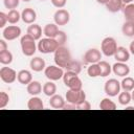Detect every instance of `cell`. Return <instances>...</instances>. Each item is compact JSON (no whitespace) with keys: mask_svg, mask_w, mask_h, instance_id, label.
Returning <instances> with one entry per match:
<instances>
[{"mask_svg":"<svg viewBox=\"0 0 134 134\" xmlns=\"http://www.w3.org/2000/svg\"><path fill=\"white\" fill-rule=\"evenodd\" d=\"M126 109H127V110H134V107H132V106H129V107H127Z\"/></svg>","mask_w":134,"mask_h":134,"instance_id":"cell-45","label":"cell"},{"mask_svg":"<svg viewBox=\"0 0 134 134\" xmlns=\"http://www.w3.org/2000/svg\"><path fill=\"white\" fill-rule=\"evenodd\" d=\"M45 76L49 81H59L60 79H63L64 71L63 68L58 65H50L44 69Z\"/></svg>","mask_w":134,"mask_h":134,"instance_id":"cell-7","label":"cell"},{"mask_svg":"<svg viewBox=\"0 0 134 134\" xmlns=\"http://www.w3.org/2000/svg\"><path fill=\"white\" fill-rule=\"evenodd\" d=\"M40 1H45V0H40Z\"/></svg>","mask_w":134,"mask_h":134,"instance_id":"cell-48","label":"cell"},{"mask_svg":"<svg viewBox=\"0 0 134 134\" xmlns=\"http://www.w3.org/2000/svg\"><path fill=\"white\" fill-rule=\"evenodd\" d=\"M13 62V53L9 50L0 52V63L3 65H9Z\"/></svg>","mask_w":134,"mask_h":134,"instance_id":"cell-32","label":"cell"},{"mask_svg":"<svg viewBox=\"0 0 134 134\" xmlns=\"http://www.w3.org/2000/svg\"><path fill=\"white\" fill-rule=\"evenodd\" d=\"M76 109H82V110H89V109H91V105H90V103H89V102H87V100H84L83 103H81V104L76 105Z\"/></svg>","mask_w":134,"mask_h":134,"instance_id":"cell-39","label":"cell"},{"mask_svg":"<svg viewBox=\"0 0 134 134\" xmlns=\"http://www.w3.org/2000/svg\"><path fill=\"white\" fill-rule=\"evenodd\" d=\"M131 100H132V96H131L130 91L124 90V92H120V93L118 94V102H119L120 105L127 106Z\"/></svg>","mask_w":134,"mask_h":134,"instance_id":"cell-31","label":"cell"},{"mask_svg":"<svg viewBox=\"0 0 134 134\" xmlns=\"http://www.w3.org/2000/svg\"><path fill=\"white\" fill-rule=\"evenodd\" d=\"M6 22H8L7 21V14H4V13H0V27L2 28V27H4L5 26V24H6Z\"/></svg>","mask_w":134,"mask_h":134,"instance_id":"cell-40","label":"cell"},{"mask_svg":"<svg viewBox=\"0 0 134 134\" xmlns=\"http://www.w3.org/2000/svg\"><path fill=\"white\" fill-rule=\"evenodd\" d=\"M49 106L53 109H63L65 106V99L63 98V96L54 94V95L50 96Z\"/></svg>","mask_w":134,"mask_h":134,"instance_id":"cell-20","label":"cell"},{"mask_svg":"<svg viewBox=\"0 0 134 134\" xmlns=\"http://www.w3.org/2000/svg\"><path fill=\"white\" fill-rule=\"evenodd\" d=\"M120 83L115 80V79H110L106 82L105 84V87H104V90H105V93L108 95V96H116L117 94H119V91H120Z\"/></svg>","mask_w":134,"mask_h":134,"instance_id":"cell-8","label":"cell"},{"mask_svg":"<svg viewBox=\"0 0 134 134\" xmlns=\"http://www.w3.org/2000/svg\"><path fill=\"white\" fill-rule=\"evenodd\" d=\"M122 1V3H124V5H127V4H130L133 0H121Z\"/></svg>","mask_w":134,"mask_h":134,"instance_id":"cell-44","label":"cell"},{"mask_svg":"<svg viewBox=\"0 0 134 134\" xmlns=\"http://www.w3.org/2000/svg\"><path fill=\"white\" fill-rule=\"evenodd\" d=\"M57 92V86L55 84L53 83V81H49V82H46L44 85H43V93L46 95V96H52L54 95Z\"/></svg>","mask_w":134,"mask_h":134,"instance_id":"cell-24","label":"cell"},{"mask_svg":"<svg viewBox=\"0 0 134 134\" xmlns=\"http://www.w3.org/2000/svg\"><path fill=\"white\" fill-rule=\"evenodd\" d=\"M113 57H114V59L117 62H124V63H126L130 59V51L127 48H125L122 46H119V47H117L116 52H115V54Z\"/></svg>","mask_w":134,"mask_h":134,"instance_id":"cell-15","label":"cell"},{"mask_svg":"<svg viewBox=\"0 0 134 134\" xmlns=\"http://www.w3.org/2000/svg\"><path fill=\"white\" fill-rule=\"evenodd\" d=\"M130 52L132 54H134V41L131 42V44H130Z\"/></svg>","mask_w":134,"mask_h":134,"instance_id":"cell-42","label":"cell"},{"mask_svg":"<svg viewBox=\"0 0 134 134\" xmlns=\"http://www.w3.org/2000/svg\"><path fill=\"white\" fill-rule=\"evenodd\" d=\"M20 44H21V49L24 55L26 57H31L35 54L36 50H37V46H36V40L28 34L24 35L21 37L20 40Z\"/></svg>","mask_w":134,"mask_h":134,"instance_id":"cell-2","label":"cell"},{"mask_svg":"<svg viewBox=\"0 0 134 134\" xmlns=\"http://www.w3.org/2000/svg\"><path fill=\"white\" fill-rule=\"evenodd\" d=\"M83 59H84V63H86V64L98 63L102 59V53L96 48H90L84 53Z\"/></svg>","mask_w":134,"mask_h":134,"instance_id":"cell-9","label":"cell"},{"mask_svg":"<svg viewBox=\"0 0 134 134\" xmlns=\"http://www.w3.org/2000/svg\"><path fill=\"white\" fill-rule=\"evenodd\" d=\"M132 23H133V25H134V22H132Z\"/></svg>","mask_w":134,"mask_h":134,"instance_id":"cell-49","label":"cell"},{"mask_svg":"<svg viewBox=\"0 0 134 134\" xmlns=\"http://www.w3.org/2000/svg\"><path fill=\"white\" fill-rule=\"evenodd\" d=\"M30 68L31 70L36 71V72H40L42 70H44L46 68V64H45V61L44 59L40 58V57H35L30 60Z\"/></svg>","mask_w":134,"mask_h":134,"instance_id":"cell-16","label":"cell"},{"mask_svg":"<svg viewBox=\"0 0 134 134\" xmlns=\"http://www.w3.org/2000/svg\"><path fill=\"white\" fill-rule=\"evenodd\" d=\"M54 53V63L55 65L62 67V68H66L70 62L72 61L71 58V53L69 51L68 48H66L65 46H59L58 49L53 52Z\"/></svg>","mask_w":134,"mask_h":134,"instance_id":"cell-1","label":"cell"},{"mask_svg":"<svg viewBox=\"0 0 134 134\" xmlns=\"http://www.w3.org/2000/svg\"><path fill=\"white\" fill-rule=\"evenodd\" d=\"M54 39L57 40V42L59 43L60 46H64V44H65L66 41H67V36H66V34H65L64 31L59 30V32H58V35H57V37H55Z\"/></svg>","mask_w":134,"mask_h":134,"instance_id":"cell-36","label":"cell"},{"mask_svg":"<svg viewBox=\"0 0 134 134\" xmlns=\"http://www.w3.org/2000/svg\"><path fill=\"white\" fill-rule=\"evenodd\" d=\"M99 108L102 110H115L116 109V104L111 100L110 98L106 97V98H103L99 103Z\"/></svg>","mask_w":134,"mask_h":134,"instance_id":"cell-26","label":"cell"},{"mask_svg":"<svg viewBox=\"0 0 134 134\" xmlns=\"http://www.w3.org/2000/svg\"><path fill=\"white\" fill-rule=\"evenodd\" d=\"M17 80L20 84L22 85H28L31 81H32V75L31 73L26 70V69H23V70H20L17 74Z\"/></svg>","mask_w":134,"mask_h":134,"instance_id":"cell-17","label":"cell"},{"mask_svg":"<svg viewBox=\"0 0 134 134\" xmlns=\"http://www.w3.org/2000/svg\"><path fill=\"white\" fill-rule=\"evenodd\" d=\"M59 32V28H58V25L55 23H49V24H46L43 28V34L47 37V38H52L54 39L57 37Z\"/></svg>","mask_w":134,"mask_h":134,"instance_id":"cell-18","label":"cell"},{"mask_svg":"<svg viewBox=\"0 0 134 134\" xmlns=\"http://www.w3.org/2000/svg\"><path fill=\"white\" fill-rule=\"evenodd\" d=\"M21 19L26 24H32L37 19V13L35 12V9L30 7L24 8L21 13Z\"/></svg>","mask_w":134,"mask_h":134,"instance_id":"cell-14","label":"cell"},{"mask_svg":"<svg viewBox=\"0 0 134 134\" xmlns=\"http://www.w3.org/2000/svg\"><path fill=\"white\" fill-rule=\"evenodd\" d=\"M66 100L67 103H70V104H73V105H79L81 103H83L84 100H86V93L84 92V90H72V89H69L67 92H66Z\"/></svg>","mask_w":134,"mask_h":134,"instance_id":"cell-6","label":"cell"},{"mask_svg":"<svg viewBox=\"0 0 134 134\" xmlns=\"http://www.w3.org/2000/svg\"><path fill=\"white\" fill-rule=\"evenodd\" d=\"M2 35H3V38L5 40L12 41V40H15V39L20 37L21 28L19 26H16V25H9V26H7L3 29Z\"/></svg>","mask_w":134,"mask_h":134,"instance_id":"cell-11","label":"cell"},{"mask_svg":"<svg viewBox=\"0 0 134 134\" xmlns=\"http://www.w3.org/2000/svg\"><path fill=\"white\" fill-rule=\"evenodd\" d=\"M7 50V44L4 40H0V52Z\"/></svg>","mask_w":134,"mask_h":134,"instance_id":"cell-41","label":"cell"},{"mask_svg":"<svg viewBox=\"0 0 134 134\" xmlns=\"http://www.w3.org/2000/svg\"><path fill=\"white\" fill-rule=\"evenodd\" d=\"M63 82L66 87H68L69 89H72V90H81L82 86H83V83H82L81 79L79 77V74L75 72L69 71V70L64 72Z\"/></svg>","mask_w":134,"mask_h":134,"instance_id":"cell-3","label":"cell"},{"mask_svg":"<svg viewBox=\"0 0 134 134\" xmlns=\"http://www.w3.org/2000/svg\"><path fill=\"white\" fill-rule=\"evenodd\" d=\"M59 46L60 45L55 39L46 37V38L40 39L38 43V50L41 53H51V52H54Z\"/></svg>","mask_w":134,"mask_h":134,"instance_id":"cell-4","label":"cell"},{"mask_svg":"<svg viewBox=\"0 0 134 134\" xmlns=\"http://www.w3.org/2000/svg\"><path fill=\"white\" fill-rule=\"evenodd\" d=\"M27 107L29 110H42L44 108V104L40 97L32 96L31 98H29V100L27 103Z\"/></svg>","mask_w":134,"mask_h":134,"instance_id":"cell-21","label":"cell"},{"mask_svg":"<svg viewBox=\"0 0 134 134\" xmlns=\"http://www.w3.org/2000/svg\"><path fill=\"white\" fill-rule=\"evenodd\" d=\"M112 71L114 72L115 75L125 77L130 73V67L124 62H116L112 66Z\"/></svg>","mask_w":134,"mask_h":134,"instance_id":"cell-13","label":"cell"},{"mask_svg":"<svg viewBox=\"0 0 134 134\" xmlns=\"http://www.w3.org/2000/svg\"><path fill=\"white\" fill-rule=\"evenodd\" d=\"M108 1H109V0H96V2L99 3V4H106Z\"/></svg>","mask_w":134,"mask_h":134,"instance_id":"cell-43","label":"cell"},{"mask_svg":"<svg viewBox=\"0 0 134 134\" xmlns=\"http://www.w3.org/2000/svg\"><path fill=\"white\" fill-rule=\"evenodd\" d=\"M20 3V0H3V4L7 9H15L16 7H18Z\"/></svg>","mask_w":134,"mask_h":134,"instance_id":"cell-35","label":"cell"},{"mask_svg":"<svg viewBox=\"0 0 134 134\" xmlns=\"http://www.w3.org/2000/svg\"><path fill=\"white\" fill-rule=\"evenodd\" d=\"M17 72L13 69V68H9V67H2L0 69V77L1 80L4 82V83H7V84H12L16 81L17 79Z\"/></svg>","mask_w":134,"mask_h":134,"instance_id":"cell-10","label":"cell"},{"mask_svg":"<svg viewBox=\"0 0 134 134\" xmlns=\"http://www.w3.org/2000/svg\"><path fill=\"white\" fill-rule=\"evenodd\" d=\"M8 102H9V96H8V94H7L6 92H4V91H1V92H0V108H1V109L4 108V107L8 104Z\"/></svg>","mask_w":134,"mask_h":134,"instance_id":"cell-37","label":"cell"},{"mask_svg":"<svg viewBox=\"0 0 134 134\" xmlns=\"http://www.w3.org/2000/svg\"><path fill=\"white\" fill-rule=\"evenodd\" d=\"M87 73L90 77H96V76H100V68L98 63H94V64H90V66L87 69Z\"/></svg>","mask_w":134,"mask_h":134,"instance_id":"cell-29","label":"cell"},{"mask_svg":"<svg viewBox=\"0 0 134 134\" xmlns=\"http://www.w3.org/2000/svg\"><path fill=\"white\" fill-rule=\"evenodd\" d=\"M121 31L127 37H133L134 36V25L132 22L126 21L121 27Z\"/></svg>","mask_w":134,"mask_h":134,"instance_id":"cell-33","label":"cell"},{"mask_svg":"<svg viewBox=\"0 0 134 134\" xmlns=\"http://www.w3.org/2000/svg\"><path fill=\"white\" fill-rule=\"evenodd\" d=\"M27 34L30 35L35 40H39L41 39V36H42V28L39 24L32 23L27 27Z\"/></svg>","mask_w":134,"mask_h":134,"instance_id":"cell-22","label":"cell"},{"mask_svg":"<svg viewBox=\"0 0 134 134\" xmlns=\"http://www.w3.org/2000/svg\"><path fill=\"white\" fill-rule=\"evenodd\" d=\"M100 48L103 53L106 57H112L115 54L116 49H117V43L114 38L112 37H107L102 41Z\"/></svg>","mask_w":134,"mask_h":134,"instance_id":"cell-5","label":"cell"},{"mask_svg":"<svg viewBox=\"0 0 134 134\" xmlns=\"http://www.w3.org/2000/svg\"><path fill=\"white\" fill-rule=\"evenodd\" d=\"M105 5H106V8L109 12H111V13H117V12H119L122 8L124 3H122L121 0H109Z\"/></svg>","mask_w":134,"mask_h":134,"instance_id":"cell-23","label":"cell"},{"mask_svg":"<svg viewBox=\"0 0 134 134\" xmlns=\"http://www.w3.org/2000/svg\"><path fill=\"white\" fill-rule=\"evenodd\" d=\"M53 20L57 25H66L70 20V14L66 9L60 8L54 13Z\"/></svg>","mask_w":134,"mask_h":134,"instance_id":"cell-12","label":"cell"},{"mask_svg":"<svg viewBox=\"0 0 134 134\" xmlns=\"http://www.w3.org/2000/svg\"><path fill=\"white\" fill-rule=\"evenodd\" d=\"M131 96H132V100H134V89L132 90V93H131Z\"/></svg>","mask_w":134,"mask_h":134,"instance_id":"cell-46","label":"cell"},{"mask_svg":"<svg viewBox=\"0 0 134 134\" xmlns=\"http://www.w3.org/2000/svg\"><path fill=\"white\" fill-rule=\"evenodd\" d=\"M66 70H69V71H72V72H75V73H80L81 70H82V67H81V64L77 62V61H71L70 64L66 67Z\"/></svg>","mask_w":134,"mask_h":134,"instance_id":"cell-34","label":"cell"},{"mask_svg":"<svg viewBox=\"0 0 134 134\" xmlns=\"http://www.w3.org/2000/svg\"><path fill=\"white\" fill-rule=\"evenodd\" d=\"M98 65H99V68H100V76L105 77V76H108L111 71H112V67L110 66V64L106 61H99L98 62Z\"/></svg>","mask_w":134,"mask_h":134,"instance_id":"cell-27","label":"cell"},{"mask_svg":"<svg viewBox=\"0 0 134 134\" xmlns=\"http://www.w3.org/2000/svg\"><path fill=\"white\" fill-rule=\"evenodd\" d=\"M52 5L57 8H63L66 5V0H50Z\"/></svg>","mask_w":134,"mask_h":134,"instance_id":"cell-38","label":"cell"},{"mask_svg":"<svg viewBox=\"0 0 134 134\" xmlns=\"http://www.w3.org/2000/svg\"><path fill=\"white\" fill-rule=\"evenodd\" d=\"M120 87L126 91H132L134 89V79L131 76H126L121 81Z\"/></svg>","mask_w":134,"mask_h":134,"instance_id":"cell-28","label":"cell"},{"mask_svg":"<svg viewBox=\"0 0 134 134\" xmlns=\"http://www.w3.org/2000/svg\"><path fill=\"white\" fill-rule=\"evenodd\" d=\"M22 1H24V2H28V1H30V0H22Z\"/></svg>","mask_w":134,"mask_h":134,"instance_id":"cell-47","label":"cell"},{"mask_svg":"<svg viewBox=\"0 0 134 134\" xmlns=\"http://www.w3.org/2000/svg\"><path fill=\"white\" fill-rule=\"evenodd\" d=\"M124 15H125L126 21L134 22V4L133 3L127 4L124 7Z\"/></svg>","mask_w":134,"mask_h":134,"instance_id":"cell-25","label":"cell"},{"mask_svg":"<svg viewBox=\"0 0 134 134\" xmlns=\"http://www.w3.org/2000/svg\"><path fill=\"white\" fill-rule=\"evenodd\" d=\"M42 91H43V87H42L41 83L38 82V81H31L27 85V92L32 96H36V95L40 94Z\"/></svg>","mask_w":134,"mask_h":134,"instance_id":"cell-19","label":"cell"},{"mask_svg":"<svg viewBox=\"0 0 134 134\" xmlns=\"http://www.w3.org/2000/svg\"><path fill=\"white\" fill-rule=\"evenodd\" d=\"M21 19V15L17 9H10L7 13V21L10 24H16L19 22V20Z\"/></svg>","mask_w":134,"mask_h":134,"instance_id":"cell-30","label":"cell"}]
</instances>
